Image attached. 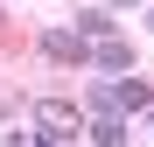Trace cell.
Returning <instances> with one entry per match:
<instances>
[{
	"label": "cell",
	"mask_w": 154,
	"mask_h": 147,
	"mask_svg": "<svg viewBox=\"0 0 154 147\" xmlns=\"http://www.w3.org/2000/svg\"><path fill=\"white\" fill-rule=\"evenodd\" d=\"M91 70H105V77H126L133 70V42H119V35H105V42H91V56H84Z\"/></svg>",
	"instance_id": "1"
},
{
	"label": "cell",
	"mask_w": 154,
	"mask_h": 147,
	"mask_svg": "<svg viewBox=\"0 0 154 147\" xmlns=\"http://www.w3.org/2000/svg\"><path fill=\"white\" fill-rule=\"evenodd\" d=\"M35 126H42L49 140H63V133L84 126V119H77V105H56V98H49V105H35Z\"/></svg>",
	"instance_id": "2"
},
{
	"label": "cell",
	"mask_w": 154,
	"mask_h": 147,
	"mask_svg": "<svg viewBox=\"0 0 154 147\" xmlns=\"http://www.w3.org/2000/svg\"><path fill=\"white\" fill-rule=\"evenodd\" d=\"M42 49H49L56 63H84V56H91V42L77 35V28H49V35H42Z\"/></svg>",
	"instance_id": "3"
},
{
	"label": "cell",
	"mask_w": 154,
	"mask_h": 147,
	"mask_svg": "<svg viewBox=\"0 0 154 147\" xmlns=\"http://www.w3.org/2000/svg\"><path fill=\"white\" fill-rule=\"evenodd\" d=\"M105 91H112V112H147V105H154V91H147L140 77H112Z\"/></svg>",
	"instance_id": "4"
},
{
	"label": "cell",
	"mask_w": 154,
	"mask_h": 147,
	"mask_svg": "<svg viewBox=\"0 0 154 147\" xmlns=\"http://www.w3.org/2000/svg\"><path fill=\"white\" fill-rule=\"evenodd\" d=\"M91 140L98 147H126V126H119V119H91Z\"/></svg>",
	"instance_id": "5"
},
{
	"label": "cell",
	"mask_w": 154,
	"mask_h": 147,
	"mask_svg": "<svg viewBox=\"0 0 154 147\" xmlns=\"http://www.w3.org/2000/svg\"><path fill=\"white\" fill-rule=\"evenodd\" d=\"M112 7H140V0H112Z\"/></svg>",
	"instance_id": "6"
},
{
	"label": "cell",
	"mask_w": 154,
	"mask_h": 147,
	"mask_svg": "<svg viewBox=\"0 0 154 147\" xmlns=\"http://www.w3.org/2000/svg\"><path fill=\"white\" fill-rule=\"evenodd\" d=\"M147 28H154V7H147Z\"/></svg>",
	"instance_id": "7"
}]
</instances>
